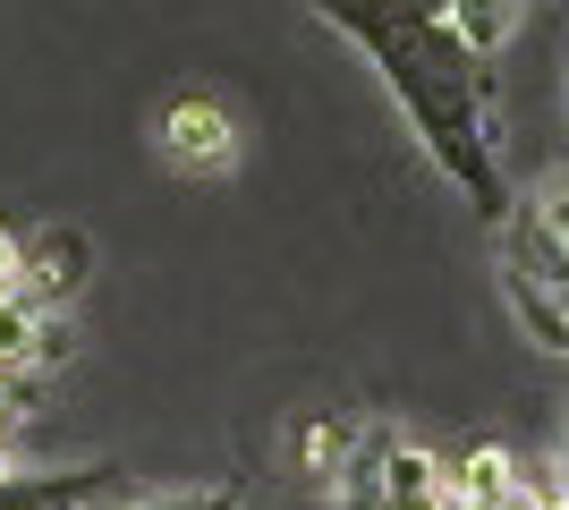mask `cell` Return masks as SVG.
I'll list each match as a JSON object with an SVG mask.
<instances>
[{"instance_id": "obj_4", "label": "cell", "mask_w": 569, "mask_h": 510, "mask_svg": "<svg viewBox=\"0 0 569 510\" xmlns=\"http://www.w3.org/2000/svg\"><path fill=\"white\" fill-rule=\"evenodd\" d=\"M153 146L179 179H230L238 170V111L213 94V86H179L153 120Z\"/></svg>"}, {"instance_id": "obj_6", "label": "cell", "mask_w": 569, "mask_h": 510, "mask_svg": "<svg viewBox=\"0 0 569 510\" xmlns=\"http://www.w3.org/2000/svg\"><path fill=\"white\" fill-rule=\"evenodd\" d=\"M94 281V239L77 221H34L18 230V290L43 307H77V290Z\"/></svg>"}, {"instance_id": "obj_13", "label": "cell", "mask_w": 569, "mask_h": 510, "mask_svg": "<svg viewBox=\"0 0 569 510\" xmlns=\"http://www.w3.org/2000/svg\"><path fill=\"white\" fill-rule=\"evenodd\" d=\"M552 486L569 493V434H561V460H552Z\"/></svg>"}, {"instance_id": "obj_8", "label": "cell", "mask_w": 569, "mask_h": 510, "mask_svg": "<svg viewBox=\"0 0 569 510\" xmlns=\"http://www.w3.org/2000/svg\"><path fill=\"white\" fill-rule=\"evenodd\" d=\"M519 18H527V0H451V26L468 34L476 60H493V51L519 34Z\"/></svg>"}, {"instance_id": "obj_2", "label": "cell", "mask_w": 569, "mask_h": 510, "mask_svg": "<svg viewBox=\"0 0 569 510\" xmlns=\"http://www.w3.org/2000/svg\"><path fill=\"white\" fill-rule=\"evenodd\" d=\"M493 239H501V298H510V316L545 349L569 358V179L519 196L493 221Z\"/></svg>"}, {"instance_id": "obj_3", "label": "cell", "mask_w": 569, "mask_h": 510, "mask_svg": "<svg viewBox=\"0 0 569 510\" xmlns=\"http://www.w3.org/2000/svg\"><path fill=\"white\" fill-rule=\"evenodd\" d=\"M332 510H459L451 502V451L408 442L391 426H357L349 460L332 477Z\"/></svg>"}, {"instance_id": "obj_1", "label": "cell", "mask_w": 569, "mask_h": 510, "mask_svg": "<svg viewBox=\"0 0 569 510\" xmlns=\"http://www.w3.org/2000/svg\"><path fill=\"white\" fill-rule=\"evenodd\" d=\"M357 51L382 69L391 102H400L408 128H417V146L433 153V170H442L485 221L510 213L519 196H510V170H501V86H493V60H476L468 34L451 26V9L382 26V34H366Z\"/></svg>"}, {"instance_id": "obj_9", "label": "cell", "mask_w": 569, "mask_h": 510, "mask_svg": "<svg viewBox=\"0 0 569 510\" xmlns=\"http://www.w3.org/2000/svg\"><path fill=\"white\" fill-rule=\"evenodd\" d=\"M34 400H43V383H0V477H9V451H18Z\"/></svg>"}, {"instance_id": "obj_12", "label": "cell", "mask_w": 569, "mask_h": 510, "mask_svg": "<svg viewBox=\"0 0 569 510\" xmlns=\"http://www.w3.org/2000/svg\"><path fill=\"white\" fill-rule=\"evenodd\" d=\"M527 510H569V493L552 486V477H536V493H527Z\"/></svg>"}, {"instance_id": "obj_11", "label": "cell", "mask_w": 569, "mask_h": 510, "mask_svg": "<svg viewBox=\"0 0 569 510\" xmlns=\"http://www.w3.org/2000/svg\"><path fill=\"white\" fill-rule=\"evenodd\" d=\"M18 290V221H0V298Z\"/></svg>"}, {"instance_id": "obj_7", "label": "cell", "mask_w": 569, "mask_h": 510, "mask_svg": "<svg viewBox=\"0 0 569 510\" xmlns=\"http://www.w3.org/2000/svg\"><path fill=\"white\" fill-rule=\"evenodd\" d=\"M119 493V468H34V477H0V510H94Z\"/></svg>"}, {"instance_id": "obj_10", "label": "cell", "mask_w": 569, "mask_h": 510, "mask_svg": "<svg viewBox=\"0 0 569 510\" xmlns=\"http://www.w3.org/2000/svg\"><path fill=\"white\" fill-rule=\"evenodd\" d=\"M349 426H323V417H315L307 426V442H298V451H307V477H340V460H349Z\"/></svg>"}, {"instance_id": "obj_14", "label": "cell", "mask_w": 569, "mask_h": 510, "mask_svg": "<svg viewBox=\"0 0 569 510\" xmlns=\"http://www.w3.org/2000/svg\"><path fill=\"white\" fill-rule=\"evenodd\" d=\"M561 9H569V0H561Z\"/></svg>"}, {"instance_id": "obj_5", "label": "cell", "mask_w": 569, "mask_h": 510, "mask_svg": "<svg viewBox=\"0 0 569 510\" xmlns=\"http://www.w3.org/2000/svg\"><path fill=\"white\" fill-rule=\"evenodd\" d=\"M69 358H77L69 307H43V298H26V290L0 298V383H43Z\"/></svg>"}]
</instances>
